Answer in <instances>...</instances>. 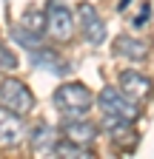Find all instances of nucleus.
<instances>
[{"label": "nucleus", "mask_w": 154, "mask_h": 159, "mask_svg": "<svg viewBox=\"0 0 154 159\" xmlns=\"http://www.w3.org/2000/svg\"><path fill=\"white\" fill-rule=\"evenodd\" d=\"M46 31L57 43H69L74 37V14L63 0H49L46 3Z\"/></svg>", "instance_id": "f03ea898"}, {"label": "nucleus", "mask_w": 154, "mask_h": 159, "mask_svg": "<svg viewBox=\"0 0 154 159\" xmlns=\"http://www.w3.org/2000/svg\"><path fill=\"white\" fill-rule=\"evenodd\" d=\"M54 134H57V131H54L51 125L40 122V125L31 131V151H34V153H51L54 145H57V136H54Z\"/></svg>", "instance_id": "f8f14e48"}, {"label": "nucleus", "mask_w": 154, "mask_h": 159, "mask_svg": "<svg viewBox=\"0 0 154 159\" xmlns=\"http://www.w3.org/2000/svg\"><path fill=\"white\" fill-rule=\"evenodd\" d=\"M63 134H66V139H71V142H77V145H91L94 139H97V125H91V122H77V119H69V122L63 125Z\"/></svg>", "instance_id": "1a4fd4ad"}, {"label": "nucleus", "mask_w": 154, "mask_h": 159, "mask_svg": "<svg viewBox=\"0 0 154 159\" xmlns=\"http://www.w3.org/2000/svg\"><path fill=\"white\" fill-rule=\"evenodd\" d=\"M100 111H103V116H108V119H128V122H134V119L140 116L137 99H131V97L123 94L120 88H106V91L100 94Z\"/></svg>", "instance_id": "7ed1b4c3"}, {"label": "nucleus", "mask_w": 154, "mask_h": 159, "mask_svg": "<svg viewBox=\"0 0 154 159\" xmlns=\"http://www.w3.org/2000/svg\"><path fill=\"white\" fill-rule=\"evenodd\" d=\"M77 23H80V31L86 37V43L100 46L106 40V23H103L100 11L94 9L91 3H80V6H77Z\"/></svg>", "instance_id": "39448f33"}, {"label": "nucleus", "mask_w": 154, "mask_h": 159, "mask_svg": "<svg viewBox=\"0 0 154 159\" xmlns=\"http://www.w3.org/2000/svg\"><path fill=\"white\" fill-rule=\"evenodd\" d=\"M0 105L23 116L34 108V97L20 80H3L0 83Z\"/></svg>", "instance_id": "20e7f679"}, {"label": "nucleus", "mask_w": 154, "mask_h": 159, "mask_svg": "<svg viewBox=\"0 0 154 159\" xmlns=\"http://www.w3.org/2000/svg\"><path fill=\"white\" fill-rule=\"evenodd\" d=\"M0 68L3 71H12V68H17V57L6 48V46H0Z\"/></svg>", "instance_id": "4468645a"}, {"label": "nucleus", "mask_w": 154, "mask_h": 159, "mask_svg": "<svg viewBox=\"0 0 154 159\" xmlns=\"http://www.w3.org/2000/svg\"><path fill=\"white\" fill-rule=\"evenodd\" d=\"M12 40H14V43H20L23 48H40L43 43H40V34H37V31H31V29H23V26H14L12 29Z\"/></svg>", "instance_id": "ddd939ff"}, {"label": "nucleus", "mask_w": 154, "mask_h": 159, "mask_svg": "<svg viewBox=\"0 0 154 159\" xmlns=\"http://www.w3.org/2000/svg\"><path fill=\"white\" fill-rule=\"evenodd\" d=\"M29 63L34 66V68H46V71H51V74H69V66H66V60L60 57V54H54L51 48H31L29 51Z\"/></svg>", "instance_id": "0eeeda50"}, {"label": "nucleus", "mask_w": 154, "mask_h": 159, "mask_svg": "<svg viewBox=\"0 0 154 159\" xmlns=\"http://www.w3.org/2000/svg\"><path fill=\"white\" fill-rule=\"evenodd\" d=\"M51 102H54V108L60 111L63 116L74 119V116H83V114L91 108L94 97H91V91H89L83 83H66V85H60V88L54 91Z\"/></svg>", "instance_id": "f257e3e1"}, {"label": "nucleus", "mask_w": 154, "mask_h": 159, "mask_svg": "<svg viewBox=\"0 0 154 159\" xmlns=\"http://www.w3.org/2000/svg\"><path fill=\"white\" fill-rule=\"evenodd\" d=\"M114 54L126 57V60H143V57H148V43L146 40H137V37L120 34L117 43H114Z\"/></svg>", "instance_id": "9d476101"}, {"label": "nucleus", "mask_w": 154, "mask_h": 159, "mask_svg": "<svg viewBox=\"0 0 154 159\" xmlns=\"http://www.w3.org/2000/svg\"><path fill=\"white\" fill-rule=\"evenodd\" d=\"M43 20H46V17H40L37 11H29V14H26V29H31V31H37V34H40V31L46 29V23H43Z\"/></svg>", "instance_id": "2eb2a0df"}, {"label": "nucleus", "mask_w": 154, "mask_h": 159, "mask_svg": "<svg viewBox=\"0 0 154 159\" xmlns=\"http://www.w3.org/2000/svg\"><path fill=\"white\" fill-rule=\"evenodd\" d=\"M117 9L128 14V20H131V26H134V29H143V26H148L151 6L146 3V0H120V6H117Z\"/></svg>", "instance_id": "9b49d317"}, {"label": "nucleus", "mask_w": 154, "mask_h": 159, "mask_svg": "<svg viewBox=\"0 0 154 159\" xmlns=\"http://www.w3.org/2000/svg\"><path fill=\"white\" fill-rule=\"evenodd\" d=\"M120 91L128 94L131 99H143V97H148V91H151V80H146V77L137 74V71H123V74H120Z\"/></svg>", "instance_id": "6e6552de"}, {"label": "nucleus", "mask_w": 154, "mask_h": 159, "mask_svg": "<svg viewBox=\"0 0 154 159\" xmlns=\"http://www.w3.org/2000/svg\"><path fill=\"white\" fill-rule=\"evenodd\" d=\"M23 136H26V128H23L20 114L0 105V148H14Z\"/></svg>", "instance_id": "423d86ee"}]
</instances>
